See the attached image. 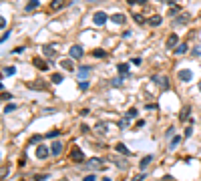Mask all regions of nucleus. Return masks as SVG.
I'll use <instances>...</instances> for the list:
<instances>
[{
	"instance_id": "1",
	"label": "nucleus",
	"mask_w": 201,
	"mask_h": 181,
	"mask_svg": "<svg viewBox=\"0 0 201 181\" xmlns=\"http://www.w3.org/2000/svg\"><path fill=\"white\" fill-rule=\"evenodd\" d=\"M151 81H153V83H155L161 90H169V87H171L169 77H167V75H161V72H159V75H151Z\"/></svg>"
},
{
	"instance_id": "2",
	"label": "nucleus",
	"mask_w": 201,
	"mask_h": 181,
	"mask_svg": "<svg viewBox=\"0 0 201 181\" xmlns=\"http://www.w3.org/2000/svg\"><path fill=\"white\" fill-rule=\"evenodd\" d=\"M87 169L89 171H103L105 169V159L103 157H93L87 161Z\"/></svg>"
},
{
	"instance_id": "3",
	"label": "nucleus",
	"mask_w": 201,
	"mask_h": 181,
	"mask_svg": "<svg viewBox=\"0 0 201 181\" xmlns=\"http://www.w3.org/2000/svg\"><path fill=\"white\" fill-rule=\"evenodd\" d=\"M68 157H71L75 163H83L85 161V153L80 151V147H76V145H72V147H71V155H68Z\"/></svg>"
},
{
	"instance_id": "4",
	"label": "nucleus",
	"mask_w": 201,
	"mask_h": 181,
	"mask_svg": "<svg viewBox=\"0 0 201 181\" xmlns=\"http://www.w3.org/2000/svg\"><path fill=\"white\" fill-rule=\"evenodd\" d=\"M107 20H109V16H107L103 10H97L95 14H93V22H95L97 26H105V22H107Z\"/></svg>"
},
{
	"instance_id": "5",
	"label": "nucleus",
	"mask_w": 201,
	"mask_h": 181,
	"mask_svg": "<svg viewBox=\"0 0 201 181\" xmlns=\"http://www.w3.org/2000/svg\"><path fill=\"white\" fill-rule=\"evenodd\" d=\"M111 159H113V163L119 167V169H129V161H127L125 155H121V157H119V155H113Z\"/></svg>"
},
{
	"instance_id": "6",
	"label": "nucleus",
	"mask_w": 201,
	"mask_h": 181,
	"mask_svg": "<svg viewBox=\"0 0 201 181\" xmlns=\"http://www.w3.org/2000/svg\"><path fill=\"white\" fill-rule=\"evenodd\" d=\"M91 71H93L91 67H87V64H83V67H79V68H76V77H79L80 81H87V77L91 75Z\"/></svg>"
},
{
	"instance_id": "7",
	"label": "nucleus",
	"mask_w": 201,
	"mask_h": 181,
	"mask_svg": "<svg viewBox=\"0 0 201 181\" xmlns=\"http://www.w3.org/2000/svg\"><path fill=\"white\" fill-rule=\"evenodd\" d=\"M83 53H85V50H83V46H80V44H72L71 50H68L71 58H80V57H83Z\"/></svg>"
},
{
	"instance_id": "8",
	"label": "nucleus",
	"mask_w": 201,
	"mask_h": 181,
	"mask_svg": "<svg viewBox=\"0 0 201 181\" xmlns=\"http://www.w3.org/2000/svg\"><path fill=\"white\" fill-rule=\"evenodd\" d=\"M177 42H179V36H177V34H169L165 46H167L169 50H175V49H177Z\"/></svg>"
},
{
	"instance_id": "9",
	"label": "nucleus",
	"mask_w": 201,
	"mask_h": 181,
	"mask_svg": "<svg viewBox=\"0 0 201 181\" xmlns=\"http://www.w3.org/2000/svg\"><path fill=\"white\" fill-rule=\"evenodd\" d=\"M179 79H181L183 83H189V81L193 79V72H191L189 68H181V71H179Z\"/></svg>"
},
{
	"instance_id": "10",
	"label": "nucleus",
	"mask_w": 201,
	"mask_h": 181,
	"mask_svg": "<svg viewBox=\"0 0 201 181\" xmlns=\"http://www.w3.org/2000/svg\"><path fill=\"white\" fill-rule=\"evenodd\" d=\"M48 153H50V149H48V147H44V145H38V147H36V157L40 159V161L48 157Z\"/></svg>"
},
{
	"instance_id": "11",
	"label": "nucleus",
	"mask_w": 201,
	"mask_h": 181,
	"mask_svg": "<svg viewBox=\"0 0 201 181\" xmlns=\"http://www.w3.org/2000/svg\"><path fill=\"white\" fill-rule=\"evenodd\" d=\"M42 54H44V57H54V54H57V46L54 44H44L42 46Z\"/></svg>"
},
{
	"instance_id": "12",
	"label": "nucleus",
	"mask_w": 201,
	"mask_h": 181,
	"mask_svg": "<svg viewBox=\"0 0 201 181\" xmlns=\"http://www.w3.org/2000/svg\"><path fill=\"white\" fill-rule=\"evenodd\" d=\"M50 153H53L54 157H58V155L62 153V143H61V141H54V143L50 145Z\"/></svg>"
},
{
	"instance_id": "13",
	"label": "nucleus",
	"mask_w": 201,
	"mask_h": 181,
	"mask_svg": "<svg viewBox=\"0 0 201 181\" xmlns=\"http://www.w3.org/2000/svg\"><path fill=\"white\" fill-rule=\"evenodd\" d=\"M189 22V14L187 12H183V14H179L177 18H175V26H183V24Z\"/></svg>"
},
{
	"instance_id": "14",
	"label": "nucleus",
	"mask_w": 201,
	"mask_h": 181,
	"mask_svg": "<svg viewBox=\"0 0 201 181\" xmlns=\"http://www.w3.org/2000/svg\"><path fill=\"white\" fill-rule=\"evenodd\" d=\"M189 115H191V107H183L181 113H179V121H181V123H185V121L189 119Z\"/></svg>"
},
{
	"instance_id": "15",
	"label": "nucleus",
	"mask_w": 201,
	"mask_h": 181,
	"mask_svg": "<svg viewBox=\"0 0 201 181\" xmlns=\"http://www.w3.org/2000/svg\"><path fill=\"white\" fill-rule=\"evenodd\" d=\"M32 64H34V67H36V68H40V71H44V68H46V67H48V63H46V60H42L40 57H36V58H32Z\"/></svg>"
},
{
	"instance_id": "16",
	"label": "nucleus",
	"mask_w": 201,
	"mask_h": 181,
	"mask_svg": "<svg viewBox=\"0 0 201 181\" xmlns=\"http://www.w3.org/2000/svg\"><path fill=\"white\" fill-rule=\"evenodd\" d=\"M36 8H38V0H28L26 6H24V12H28V14H30V12H34Z\"/></svg>"
},
{
	"instance_id": "17",
	"label": "nucleus",
	"mask_w": 201,
	"mask_h": 181,
	"mask_svg": "<svg viewBox=\"0 0 201 181\" xmlns=\"http://www.w3.org/2000/svg\"><path fill=\"white\" fill-rule=\"evenodd\" d=\"M115 149H117V153L125 155V157H129V155H131V151L127 149V145H123V143H117V145H115Z\"/></svg>"
},
{
	"instance_id": "18",
	"label": "nucleus",
	"mask_w": 201,
	"mask_h": 181,
	"mask_svg": "<svg viewBox=\"0 0 201 181\" xmlns=\"http://www.w3.org/2000/svg\"><path fill=\"white\" fill-rule=\"evenodd\" d=\"M153 161V155H145V157L143 159H141V163H139V167H141V169H147V165H149V163H151Z\"/></svg>"
},
{
	"instance_id": "19",
	"label": "nucleus",
	"mask_w": 201,
	"mask_h": 181,
	"mask_svg": "<svg viewBox=\"0 0 201 181\" xmlns=\"http://www.w3.org/2000/svg\"><path fill=\"white\" fill-rule=\"evenodd\" d=\"M111 20H113L115 24H121V26H123V24H125V14H119V12H117V14L111 16Z\"/></svg>"
},
{
	"instance_id": "20",
	"label": "nucleus",
	"mask_w": 201,
	"mask_h": 181,
	"mask_svg": "<svg viewBox=\"0 0 201 181\" xmlns=\"http://www.w3.org/2000/svg\"><path fill=\"white\" fill-rule=\"evenodd\" d=\"M119 129H127V127H129V125H131V117H129V115H125V117H123L121 121H119Z\"/></svg>"
},
{
	"instance_id": "21",
	"label": "nucleus",
	"mask_w": 201,
	"mask_h": 181,
	"mask_svg": "<svg viewBox=\"0 0 201 181\" xmlns=\"http://www.w3.org/2000/svg\"><path fill=\"white\" fill-rule=\"evenodd\" d=\"M117 71H119V75H129V64H127V63H121V64H119V67H117Z\"/></svg>"
},
{
	"instance_id": "22",
	"label": "nucleus",
	"mask_w": 201,
	"mask_h": 181,
	"mask_svg": "<svg viewBox=\"0 0 201 181\" xmlns=\"http://www.w3.org/2000/svg\"><path fill=\"white\" fill-rule=\"evenodd\" d=\"M161 22H163V18H161L159 14H155V16H151V18H149V24H151V26H159Z\"/></svg>"
},
{
	"instance_id": "23",
	"label": "nucleus",
	"mask_w": 201,
	"mask_h": 181,
	"mask_svg": "<svg viewBox=\"0 0 201 181\" xmlns=\"http://www.w3.org/2000/svg\"><path fill=\"white\" fill-rule=\"evenodd\" d=\"M187 42H181V44H177V49H175V54H185L187 53Z\"/></svg>"
},
{
	"instance_id": "24",
	"label": "nucleus",
	"mask_w": 201,
	"mask_h": 181,
	"mask_svg": "<svg viewBox=\"0 0 201 181\" xmlns=\"http://www.w3.org/2000/svg\"><path fill=\"white\" fill-rule=\"evenodd\" d=\"M65 6V0H53L50 2V10H58V8Z\"/></svg>"
},
{
	"instance_id": "25",
	"label": "nucleus",
	"mask_w": 201,
	"mask_h": 181,
	"mask_svg": "<svg viewBox=\"0 0 201 181\" xmlns=\"http://www.w3.org/2000/svg\"><path fill=\"white\" fill-rule=\"evenodd\" d=\"M61 64H62V68H66V71H72V68H75V64H72V60H71V58L61 60Z\"/></svg>"
},
{
	"instance_id": "26",
	"label": "nucleus",
	"mask_w": 201,
	"mask_h": 181,
	"mask_svg": "<svg viewBox=\"0 0 201 181\" xmlns=\"http://www.w3.org/2000/svg\"><path fill=\"white\" fill-rule=\"evenodd\" d=\"M181 139H183V137H179V135H175V137H173V139H171V143H169V149H175V147H177V145H179V143H181Z\"/></svg>"
},
{
	"instance_id": "27",
	"label": "nucleus",
	"mask_w": 201,
	"mask_h": 181,
	"mask_svg": "<svg viewBox=\"0 0 201 181\" xmlns=\"http://www.w3.org/2000/svg\"><path fill=\"white\" fill-rule=\"evenodd\" d=\"M111 87H115V89L123 87V77H117V79H113V81H111Z\"/></svg>"
},
{
	"instance_id": "28",
	"label": "nucleus",
	"mask_w": 201,
	"mask_h": 181,
	"mask_svg": "<svg viewBox=\"0 0 201 181\" xmlns=\"http://www.w3.org/2000/svg\"><path fill=\"white\" fill-rule=\"evenodd\" d=\"M93 57H99V58H107V53L103 49H95L93 50Z\"/></svg>"
},
{
	"instance_id": "29",
	"label": "nucleus",
	"mask_w": 201,
	"mask_h": 181,
	"mask_svg": "<svg viewBox=\"0 0 201 181\" xmlns=\"http://www.w3.org/2000/svg\"><path fill=\"white\" fill-rule=\"evenodd\" d=\"M133 20L137 24H145V16L143 14H137V12H133Z\"/></svg>"
},
{
	"instance_id": "30",
	"label": "nucleus",
	"mask_w": 201,
	"mask_h": 181,
	"mask_svg": "<svg viewBox=\"0 0 201 181\" xmlns=\"http://www.w3.org/2000/svg\"><path fill=\"white\" fill-rule=\"evenodd\" d=\"M12 111H16V105L14 103H6V105H4V113H12Z\"/></svg>"
},
{
	"instance_id": "31",
	"label": "nucleus",
	"mask_w": 201,
	"mask_h": 181,
	"mask_svg": "<svg viewBox=\"0 0 201 181\" xmlns=\"http://www.w3.org/2000/svg\"><path fill=\"white\" fill-rule=\"evenodd\" d=\"M4 77H12V75H14V72H16V68L14 67H4Z\"/></svg>"
},
{
	"instance_id": "32",
	"label": "nucleus",
	"mask_w": 201,
	"mask_h": 181,
	"mask_svg": "<svg viewBox=\"0 0 201 181\" xmlns=\"http://www.w3.org/2000/svg\"><path fill=\"white\" fill-rule=\"evenodd\" d=\"M97 133H101V135H103V133H107V123H97Z\"/></svg>"
},
{
	"instance_id": "33",
	"label": "nucleus",
	"mask_w": 201,
	"mask_h": 181,
	"mask_svg": "<svg viewBox=\"0 0 201 181\" xmlns=\"http://www.w3.org/2000/svg\"><path fill=\"white\" fill-rule=\"evenodd\" d=\"M50 81H53V83H54V85H58V83H62V75H58V72H57V75H53V77H50Z\"/></svg>"
},
{
	"instance_id": "34",
	"label": "nucleus",
	"mask_w": 201,
	"mask_h": 181,
	"mask_svg": "<svg viewBox=\"0 0 201 181\" xmlns=\"http://www.w3.org/2000/svg\"><path fill=\"white\" fill-rule=\"evenodd\" d=\"M79 90H83V93H85V90H89V81H80V83H79Z\"/></svg>"
},
{
	"instance_id": "35",
	"label": "nucleus",
	"mask_w": 201,
	"mask_h": 181,
	"mask_svg": "<svg viewBox=\"0 0 201 181\" xmlns=\"http://www.w3.org/2000/svg\"><path fill=\"white\" fill-rule=\"evenodd\" d=\"M179 10H181L179 6H171V8H169V14H171V16H175V14H179Z\"/></svg>"
},
{
	"instance_id": "36",
	"label": "nucleus",
	"mask_w": 201,
	"mask_h": 181,
	"mask_svg": "<svg viewBox=\"0 0 201 181\" xmlns=\"http://www.w3.org/2000/svg\"><path fill=\"white\" fill-rule=\"evenodd\" d=\"M40 139H42V135H34V137H30V145H36Z\"/></svg>"
},
{
	"instance_id": "37",
	"label": "nucleus",
	"mask_w": 201,
	"mask_h": 181,
	"mask_svg": "<svg viewBox=\"0 0 201 181\" xmlns=\"http://www.w3.org/2000/svg\"><path fill=\"white\" fill-rule=\"evenodd\" d=\"M145 109H147V111H155V109H159V105H157V103H149Z\"/></svg>"
},
{
	"instance_id": "38",
	"label": "nucleus",
	"mask_w": 201,
	"mask_h": 181,
	"mask_svg": "<svg viewBox=\"0 0 201 181\" xmlns=\"http://www.w3.org/2000/svg\"><path fill=\"white\" fill-rule=\"evenodd\" d=\"M44 179H48V173H42V175H36V177H34V181H44Z\"/></svg>"
},
{
	"instance_id": "39",
	"label": "nucleus",
	"mask_w": 201,
	"mask_h": 181,
	"mask_svg": "<svg viewBox=\"0 0 201 181\" xmlns=\"http://www.w3.org/2000/svg\"><path fill=\"white\" fill-rule=\"evenodd\" d=\"M141 63H143V60H141V57H135V58H131V64H135V67H139Z\"/></svg>"
},
{
	"instance_id": "40",
	"label": "nucleus",
	"mask_w": 201,
	"mask_h": 181,
	"mask_svg": "<svg viewBox=\"0 0 201 181\" xmlns=\"http://www.w3.org/2000/svg\"><path fill=\"white\" fill-rule=\"evenodd\" d=\"M127 115H129L131 119H133V117H137V109H135V107H133V109H129V111H127Z\"/></svg>"
},
{
	"instance_id": "41",
	"label": "nucleus",
	"mask_w": 201,
	"mask_h": 181,
	"mask_svg": "<svg viewBox=\"0 0 201 181\" xmlns=\"http://www.w3.org/2000/svg\"><path fill=\"white\" fill-rule=\"evenodd\" d=\"M173 133H175V129H173V127H169V129H167V133H165V137H167V139H169V137H175Z\"/></svg>"
},
{
	"instance_id": "42",
	"label": "nucleus",
	"mask_w": 201,
	"mask_h": 181,
	"mask_svg": "<svg viewBox=\"0 0 201 181\" xmlns=\"http://www.w3.org/2000/svg\"><path fill=\"white\" fill-rule=\"evenodd\" d=\"M143 179H145V173H137L133 177V181H143Z\"/></svg>"
},
{
	"instance_id": "43",
	"label": "nucleus",
	"mask_w": 201,
	"mask_h": 181,
	"mask_svg": "<svg viewBox=\"0 0 201 181\" xmlns=\"http://www.w3.org/2000/svg\"><path fill=\"white\" fill-rule=\"evenodd\" d=\"M58 135H61V131H58V129H54V131H50L46 137H58Z\"/></svg>"
},
{
	"instance_id": "44",
	"label": "nucleus",
	"mask_w": 201,
	"mask_h": 181,
	"mask_svg": "<svg viewBox=\"0 0 201 181\" xmlns=\"http://www.w3.org/2000/svg\"><path fill=\"white\" fill-rule=\"evenodd\" d=\"M8 36H10V30H8V32L4 30V32H2V42H6V40H8Z\"/></svg>"
},
{
	"instance_id": "45",
	"label": "nucleus",
	"mask_w": 201,
	"mask_h": 181,
	"mask_svg": "<svg viewBox=\"0 0 201 181\" xmlns=\"http://www.w3.org/2000/svg\"><path fill=\"white\" fill-rule=\"evenodd\" d=\"M199 54H201V46H195L193 49V57H199Z\"/></svg>"
},
{
	"instance_id": "46",
	"label": "nucleus",
	"mask_w": 201,
	"mask_h": 181,
	"mask_svg": "<svg viewBox=\"0 0 201 181\" xmlns=\"http://www.w3.org/2000/svg\"><path fill=\"white\" fill-rule=\"evenodd\" d=\"M97 177H95V175H85V177H83V181H95Z\"/></svg>"
},
{
	"instance_id": "47",
	"label": "nucleus",
	"mask_w": 201,
	"mask_h": 181,
	"mask_svg": "<svg viewBox=\"0 0 201 181\" xmlns=\"http://www.w3.org/2000/svg\"><path fill=\"white\" fill-rule=\"evenodd\" d=\"M141 127H145V121H143V119L137 121V129H141Z\"/></svg>"
},
{
	"instance_id": "48",
	"label": "nucleus",
	"mask_w": 201,
	"mask_h": 181,
	"mask_svg": "<svg viewBox=\"0 0 201 181\" xmlns=\"http://www.w3.org/2000/svg\"><path fill=\"white\" fill-rule=\"evenodd\" d=\"M0 28H6V18H0Z\"/></svg>"
},
{
	"instance_id": "49",
	"label": "nucleus",
	"mask_w": 201,
	"mask_h": 181,
	"mask_svg": "<svg viewBox=\"0 0 201 181\" xmlns=\"http://www.w3.org/2000/svg\"><path fill=\"white\" fill-rule=\"evenodd\" d=\"M10 97H12L10 93H2V99H4V101H8V99H10Z\"/></svg>"
},
{
	"instance_id": "50",
	"label": "nucleus",
	"mask_w": 201,
	"mask_h": 181,
	"mask_svg": "<svg viewBox=\"0 0 201 181\" xmlns=\"http://www.w3.org/2000/svg\"><path fill=\"white\" fill-rule=\"evenodd\" d=\"M145 2H147V0H137V4H145Z\"/></svg>"
},
{
	"instance_id": "51",
	"label": "nucleus",
	"mask_w": 201,
	"mask_h": 181,
	"mask_svg": "<svg viewBox=\"0 0 201 181\" xmlns=\"http://www.w3.org/2000/svg\"><path fill=\"white\" fill-rule=\"evenodd\" d=\"M197 89H199V90H201V81H199V85H197Z\"/></svg>"
}]
</instances>
